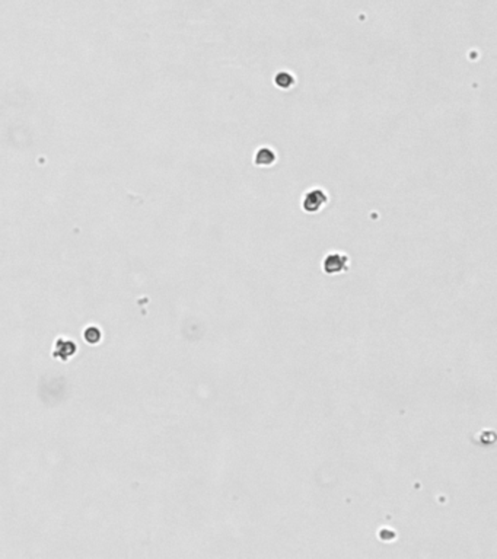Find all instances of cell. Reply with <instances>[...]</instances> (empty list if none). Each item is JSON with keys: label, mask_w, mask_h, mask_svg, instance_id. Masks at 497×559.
<instances>
[{"label": "cell", "mask_w": 497, "mask_h": 559, "mask_svg": "<svg viewBox=\"0 0 497 559\" xmlns=\"http://www.w3.org/2000/svg\"><path fill=\"white\" fill-rule=\"evenodd\" d=\"M328 203L327 192L321 188H314L306 192L304 198V210L306 213H318Z\"/></svg>", "instance_id": "cell-1"}, {"label": "cell", "mask_w": 497, "mask_h": 559, "mask_svg": "<svg viewBox=\"0 0 497 559\" xmlns=\"http://www.w3.org/2000/svg\"><path fill=\"white\" fill-rule=\"evenodd\" d=\"M277 161V156L274 150L268 147H261L258 149L255 156H254V164L257 166H271Z\"/></svg>", "instance_id": "cell-3"}, {"label": "cell", "mask_w": 497, "mask_h": 559, "mask_svg": "<svg viewBox=\"0 0 497 559\" xmlns=\"http://www.w3.org/2000/svg\"><path fill=\"white\" fill-rule=\"evenodd\" d=\"M295 83H296V81H295L293 74L289 73V71H286V70L278 71L276 76H274V85H276L277 88H280V89H285V91L288 89L289 91L290 88L295 86Z\"/></svg>", "instance_id": "cell-4"}, {"label": "cell", "mask_w": 497, "mask_h": 559, "mask_svg": "<svg viewBox=\"0 0 497 559\" xmlns=\"http://www.w3.org/2000/svg\"><path fill=\"white\" fill-rule=\"evenodd\" d=\"M348 268V257L344 254H328L322 261V270L327 274H340Z\"/></svg>", "instance_id": "cell-2"}]
</instances>
